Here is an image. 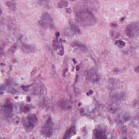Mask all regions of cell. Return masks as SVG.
<instances>
[{
	"label": "cell",
	"mask_w": 139,
	"mask_h": 139,
	"mask_svg": "<svg viewBox=\"0 0 139 139\" xmlns=\"http://www.w3.org/2000/svg\"><path fill=\"white\" fill-rule=\"evenodd\" d=\"M76 19L84 26H91L96 23V19L90 11L85 8H79L76 13Z\"/></svg>",
	"instance_id": "1"
},
{
	"label": "cell",
	"mask_w": 139,
	"mask_h": 139,
	"mask_svg": "<svg viewBox=\"0 0 139 139\" xmlns=\"http://www.w3.org/2000/svg\"><path fill=\"white\" fill-rule=\"evenodd\" d=\"M38 123V118L34 114H30L23 121L24 128L28 132H31Z\"/></svg>",
	"instance_id": "2"
},
{
	"label": "cell",
	"mask_w": 139,
	"mask_h": 139,
	"mask_svg": "<svg viewBox=\"0 0 139 139\" xmlns=\"http://www.w3.org/2000/svg\"><path fill=\"white\" fill-rule=\"evenodd\" d=\"M41 134L45 137H51L53 133V123L51 118H49L43 125L41 130Z\"/></svg>",
	"instance_id": "3"
},
{
	"label": "cell",
	"mask_w": 139,
	"mask_h": 139,
	"mask_svg": "<svg viewBox=\"0 0 139 139\" xmlns=\"http://www.w3.org/2000/svg\"><path fill=\"white\" fill-rule=\"evenodd\" d=\"M39 23L41 26L45 28H52L54 27L53 19L47 13H43L39 21Z\"/></svg>",
	"instance_id": "4"
},
{
	"label": "cell",
	"mask_w": 139,
	"mask_h": 139,
	"mask_svg": "<svg viewBox=\"0 0 139 139\" xmlns=\"http://www.w3.org/2000/svg\"><path fill=\"white\" fill-rule=\"evenodd\" d=\"M139 24L138 22H133L129 24L126 29L127 35L129 38H136L138 37L139 31Z\"/></svg>",
	"instance_id": "5"
},
{
	"label": "cell",
	"mask_w": 139,
	"mask_h": 139,
	"mask_svg": "<svg viewBox=\"0 0 139 139\" xmlns=\"http://www.w3.org/2000/svg\"><path fill=\"white\" fill-rule=\"evenodd\" d=\"M85 76L87 79L94 83L97 82L99 79V75L95 68H92L90 70L86 71Z\"/></svg>",
	"instance_id": "6"
},
{
	"label": "cell",
	"mask_w": 139,
	"mask_h": 139,
	"mask_svg": "<svg viewBox=\"0 0 139 139\" xmlns=\"http://www.w3.org/2000/svg\"><path fill=\"white\" fill-rule=\"evenodd\" d=\"M12 105H11L10 103H8L4 105L3 107L2 108V112L5 118H9L10 116L12 115Z\"/></svg>",
	"instance_id": "7"
},
{
	"label": "cell",
	"mask_w": 139,
	"mask_h": 139,
	"mask_svg": "<svg viewBox=\"0 0 139 139\" xmlns=\"http://www.w3.org/2000/svg\"><path fill=\"white\" fill-rule=\"evenodd\" d=\"M94 137L96 139H104L106 138L105 133L103 130L100 129H96L94 131Z\"/></svg>",
	"instance_id": "8"
},
{
	"label": "cell",
	"mask_w": 139,
	"mask_h": 139,
	"mask_svg": "<svg viewBox=\"0 0 139 139\" xmlns=\"http://www.w3.org/2000/svg\"><path fill=\"white\" fill-rule=\"evenodd\" d=\"M59 107L64 110H69L72 108V105L67 100H61L60 102Z\"/></svg>",
	"instance_id": "9"
},
{
	"label": "cell",
	"mask_w": 139,
	"mask_h": 139,
	"mask_svg": "<svg viewBox=\"0 0 139 139\" xmlns=\"http://www.w3.org/2000/svg\"><path fill=\"white\" fill-rule=\"evenodd\" d=\"M86 4L89 5V7L91 8V9L96 10L99 7V2L97 1H86Z\"/></svg>",
	"instance_id": "10"
},
{
	"label": "cell",
	"mask_w": 139,
	"mask_h": 139,
	"mask_svg": "<svg viewBox=\"0 0 139 139\" xmlns=\"http://www.w3.org/2000/svg\"><path fill=\"white\" fill-rule=\"evenodd\" d=\"M118 118L119 122H121V123H123V122H125L128 120L129 119V116L127 114L125 113L123 114H121V115L119 116Z\"/></svg>",
	"instance_id": "11"
},
{
	"label": "cell",
	"mask_w": 139,
	"mask_h": 139,
	"mask_svg": "<svg viewBox=\"0 0 139 139\" xmlns=\"http://www.w3.org/2000/svg\"><path fill=\"white\" fill-rule=\"evenodd\" d=\"M75 132V128L73 127L70 128L69 129H68L66 133L65 134V135L64 137V139H69L71 137V135H72L71 134H73Z\"/></svg>",
	"instance_id": "12"
},
{
	"label": "cell",
	"mask_w": 139,
	"mask_h": 139,
	"mask_svg": "<svg viewBox=\"0 0 139 139\" xmlns=\"http://www.w3.org/2000/svg\"><path fill=\"white\" fill-rule=\"evenodd\" d=\"M64 34L65 35H66V36L71 37L75 35V33L72 31V29L71 28V27H67V28H66V29H65Z\"/></svg>",
	"instance_id": "13"
},
{
	"label": "cell",
	"mask_w": 139,
	"mask_h": 139,
	"mask_svg": "<svg viewBox=\"0 0 139 139\" xmlns=\"http://www.w3.org/2000/svg\"><path fill=\"white\" fill-rule=\"evenodd\" d=\"M72 46H76V47H78L80 49V50L82 51H86L87 50L86 47L85 45H84L83 44H81V43H79V42H73Z\"/></svg>",
	"instance_id": "14"
},
{
	"label": "cell",
	"mask_w": 139,
	"mask_h": 139,
	"mask_svg": "<svg viewBox=\"0 0 139 139\" xmlns=\"http://www.w3.org/2000/svg\"><path fill=\"white\" fill-rule=\"evenodd\" d=\"M6 4L11 10H15L16 9V3L13 1H7Z\"/></svg>",
	"instance_id": "15"
},
{
	"label": "cell",
	"mask_w": 139,
	"mask_h": 139,
	"mask_svg": "<svg viewBox=\"0 0 139 139\" xmlns=\"http://www.w3.org/2000/svg\"><path fill=\"white\" fill-rule=\"evenodd\" d=\"M70 27H71V28L72 29V31L75 33H78V34L80 33V30L77 26L75 25V24H73V23L71 24Z\"/></svg>",
	"instance_id": "16"
},
{
	"label": "cell",
	"mask_w": 139,
	"mask_h": 139,
	"mask_svg": "<svg viewBox=\"0 0 139 139\" xmlns=\"http://www.w3.org/2000/svg\"><path fill=\"white\" fill-rule=\"evenodd\" d=\"M69 5V2L66 1H61L58 3V7L60 8L66 7Z\"/></svg>",
	"instance_id": "17"
},
{
	"label": "cell",
	"mask_w": 139,
	"mask_h": 139,
	"mask_svg": "<svg viewBox=\"0 0 139 139\" xmlns=\"http://www.w3.org/2000/svg\"><path fill=\"white\" fill-rule=\"evenodd\" d=\"M115 43H116V45H118L119 46V47H124V46H125V45H126V43H125L123 41H122V40L116 41Z\"/></svg>",
	"instance_id": "18"
},
{
	"label": "cell",
	"mask_w": 139,
	"mask_h": 139,
	"mask_svg": "<svg viewBox=\"0 0 139 139\" xmlns=\"http://www.w3.org/2000/svg\"><path fill=\"white\" fill-rule=\"evenodd\" d=\"M57 38H57V39L54 40L53 42V47L54 50H57L59 47V42L58 41V40H57Z\"/></svg>",
	"instance_id": "19"
},
{
	"label": "cell",
	"mask_w": 139,
	"mask_h": 139,
	"mask_svg": "<svg viewBox=\"0 0 139 139\" xmlns=\"http://www.w3.org/2000/svg\"><path fill=\"white\" fill-rule=\"evenodd\" d=\"M8 92H11L12 94H14L16 92V90L13 87H12V86H9V87H8Z\"/></svg>",
	"instance_id": "20"
},
{
	"label": "cell",
	"mask_w": 139,
	"mask_h": 139,
	"mask_svg": "<svg viewBox=\"0 0 139 139\" xmlns=\"http://www.w3.org/2000/svg\"><path fill=\"white\" fill-rule=\"evenodd\" d=\"M31 85H27V86H22L21 87L22 89H23V90L24 91H28L29 89V87Z\"/></svg>",
	"instance_id": "21"
},
{
	"label": "cell",
	"mask_w": 139,
	"mask_h": 139,
	"mask_svg": "<svg viewBox=\"0 0 139 139\" xmlns=\"http://www.w3.org/2000/svg\"><path fill=\"white\" fill-rule=\"evenodd\" d=\"M79 69V66H77V70L78 71Z\"/></svg>",
	"instance_id": "22"
}]
</instances>
